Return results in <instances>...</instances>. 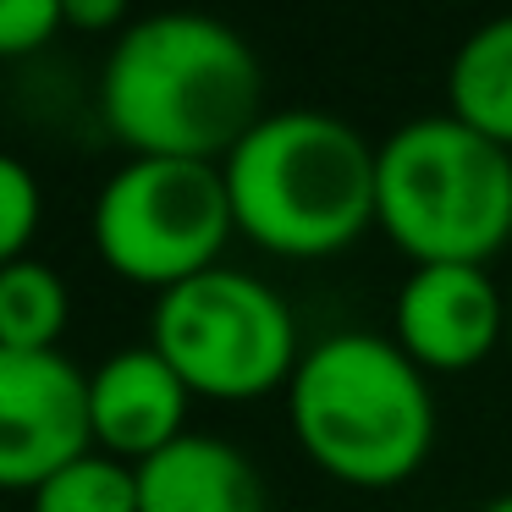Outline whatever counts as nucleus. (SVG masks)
Wrapping results in <instances>:
<instances>
[{
    "label": "nucleus",
    "mask_w": 512,
    "mask_h": 512,
    "mask_svg": "<svg viewBox=\"0 0 512 512\" xmlns=\"http://www.w3.org/2000/svg\"><path fill=\"white\" fill-rule=\"evenodd\" d=\"M298 446L342 485H402L435 446V402L424 369L397 342L336 331L298 358L287 380Z\"/></svg>",
    "instance_id": "7ed1b4c3"
},
{
    "label": "nucleus",
    "mask_w": 512,
    "mask_h": 512,
    "mask_svg": "<svg viewBox=\"0 0 512 512\" xmlns=\"http://www.w3.org/2000/svg\"><path fill=\"white\" fill-rule=\"evenodd\" d=\"M507 336H512V298H507Z\"/></svg>",
    "instance_id": "a211bd4d"
},
{
    "label": "nucleus",
    "mask_w": 512,
    "mask_h": 512,
    "mask_svg": "<svg viewBox=\"0 0 512 512\" xmlns=\"http://www.w3.org/2000/svg\"><path fill=\"white\" fill-rule=\"evenodd\" d=\"M56 28H67L61 0H0V61L45 50Z\"/></svg>",
    "instance_id": "2eb2a0df"
},
{
    "label": "nucleus",
    "mask_w": 512,
    "mask_h": 512,
    "mask_svg": "<svg viewBox=\"0 0 512 512\" xmlns=\"http://www.w3.org/2000/svg\"><path fill=\"white\" fill-rule=\"evenodd\" d=\"M232 232L226 171L210 160H127L94 199V248L138 287L171 292L215 270Z\"/></svg>",
    "instance_id": "423d86ee"
},
{
    "label": "nucleus",
    "mask_w": 512,
    "mask_h": 512,
    "mask_svg": "<svg viewBox=\"0 0 512 512\" xmlns=\"http://www.w3.org/2000/svg\"><path fill=\"white\" fill-rule=\"evenodd\" d=\"M507 303L485 265H419L397 292V347L419 369H474L496 353Z\"/></svg>",
    "instance_id": "6e6552de"
},
{
    "label": "nucleus",
    "mask_w": 512,
    "mask_h": 512,
    "mask_svg": "<svg viewBox=\"0 0 512 512\" xmlns=\"http://www.w3.org/2000/svg\"><path fill=\"white\" fill-rule=\"evenodd\" d=\"M265 72L237 28L193 12H155L122 28L100 72V111L133 160L226 166L265 122Z\"/></svg>",
    "instance_id": "f257e3e1"
},
{
    "label": "nucleus",
    "mask_w": 512,
    "mask_h": 512,
    "mask_svg": "<svg viewBox=\"0 0 512 512\" xmlns=\"http://www.w3.org/2000/svg\"><path fill=\"white\" fill-rule=\"evenodd\" d=\"M485 512H512V490H507V496H496V501H490Z\"/></svg>",
    "instance_id": "f3484780"
},
{
    "label": "nucleus",
    "mask_w": 512,
    "mask_h": 512,
    "mask_svg": "<svg viewBox=\"0 0 512 512\" xmlns=\"http://www.w3.org/2000/svg\"><path fill=\"white\" fill-rule=\"evenodd\" d=\"M34 512H144L138 507V468L122 457L83 452L61 474L34 490Z\"/></svg>",
    "instance_id": "ddd939ff"
},
{
    "label": "nucleus",
    "mask_w": 512,
    "mask_h": 512,
    "mask_svg": "<svg viewBox=\"0 0 512 512\" xmlns=\"http://www.w3.org/2000/svg\"><path fill=\"white\" fill-rule=\"evenodd\" d=\"M39 232V182L17 155H0V270L28 259Z\"/></svg>",
    "instance_id": "4468645a"
},
{
    "label": "nucleus",
    "mask_w": 512,
    "mask_h": 512,
    "mask_svg": "<svg viewBox=\"0 0 512 512\" xmlns=\"http://www.w3.org/2000/svg\"><path fill=\"white\" fill-rule=\"evenodd\" d=\"M446 100L463 127L512 149V17L474 28L446 72Z\"/></svg>",
    "instance_id": "9b49d317"
},
{
    "label": "nucleus",
    "mask_w": 512,
    "mask_h": 512,
    "mask_svg": "<svg viewBox=\"0 0 512 512\" xmlns=\"http://www.w3.org/2000/svg\"><path fill=\"white\" fill-rule=\"evenodd\" d=\"M149 347L188 380L193 397L254 402L298 375V325L276 287L248 270H204L160 292Z\"/></svg>",
    "instance_id": "39448f33"
},
{
    "label": "nucleus",
    "mask_w": 512,
    "mask_h": 512,
    "mask_svg": "<svg viewBox=\"0 0 512 512\" xmlns=\"http://www.w3.org/2000/svg\"><path fill=\"white\" fill-rule=\"evenodd\" d=\"M67 281L39 259H17L0 270V347L12 353H56L67 331Z\"/></svg>",
    "instance_id": "f8f14e48"
},
{
    "label": "nucleus",
    "mask_w": 512,
    "mask_h": 512,
    "mask_svg": "<svg viewBox=\"0 0 512 512\" xmlns=\"http://www.w3.org/2000/svg\"><path fill=\"white\" fill-rule=\"evenodd\" d=\"M144 512H265V479L237 446L215 435H182L138 463Z\"/></svg>",
    "instance_id": "9d476101"
},
{
    "label": "nucleus",
    "mask_w": 512,
    "mask_h": 512,
    "mask_svg": "<svg viewBox=\"0 0 512 512\" xmlns=\"http://www.w3.org/2000/svg\"><path fill=\"white\" fill-rule=\"evenodd\" d=\"M94 452L89 375L61 353L0 347V490H39Z\"/></svg>",
    "instance_id": "0eeeda50"
},
{
    "label": "nucleus",
    "mask_w": 512,
    "mask_h": 512,
    "mask_svg": "<svg viewBox=\"0 0 512 512\" xmlns=\"http://www.w3.org/2000/svg\"><path fill=\"white\" fill-rule=\"evenodd\" d=\"M375 226L413 265H485L512 237V149L452 111L402 122L380 144Z\"/></svg>",
    "instance_id": "20e7f679"
},
{
    "label": "nucleus",
    "mask_w": 512,
    "mask_h": 512,
    "mask_svg": "<svg viewBox=\"0 0 512 512\" xmlns=\"http://www.w3.org/2000/svg\"><path fill=\"white\" fill-rule=\"evenodd\" d=\"M188 397H193L188 380L155 347H122L89 375L94 441L111 457L149 463L155 452H166L171 441L188 435L182 430L188 424Z\"/></svg>",
    "instance_id": "1a4fd4ad"
},
{
    "label": "nucleus",
    "mask_w": 512,
    "mask_h": 512,
    "mask_svg": "<svg viewBox=\"0 0 512 512\" xmlns=\"http://www.w3.org/2000/svg\"><path fill=\"white\" fill-rule=\"evenodd\" d=\"M61 23L67 28H116L127 23L122 0H61Z\"/></svg>",
    "instance_id": "dca6fc26"
},
{
    "label": "nucleus",
    "mask_w": 512,
    "mask_h": 512,
    "mask_svg": "<svg viewBox=\"0 0 512 512\" xmlns=\"http://www.w3.org/2000/svg\"><path fill=\"white\" fill-rule=\"evenodd\" d=\"M237 232L287 259H325L375 226L380 149L325 111H276L226 155Z\"/></svg>",
    "instance_id": "f03ea898"
}]
</instances>
